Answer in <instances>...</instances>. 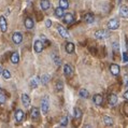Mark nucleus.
<instances>
[{
  "label": "nucleus",
  "instance_id": "nucleus-7",
  "mask_svg": "<svg viewBox=\"0 0 128 128\" xmlns=\"http://www.w3.org/2000/svg\"><path fill=\"white\" fill-rule=\"evenodd\" d=\"M57 31L59 32V34L62 36V38H65V39H68V38L70 37V34H69V32H68V30H67L65 27L60 26V25H58V26H57Z\"/></svg>",
  "mask_w": 128,
  "mask_h": 128
},
{
  "label": "nucleus",
  "instance_id": "nucleus-17",
  "mask_svg": "<svg viewBox=\"0 0 128 128\" xmlns=\"http://www.w3.org/2000/svg\"><path fill=\"white\" fill-rule=\"evenodd\" d=\"M65 50L68 54H72V53L74 52V50H76V46H74V44L72 43V42H67V43L65 44Z\"/></svg>",
  "mask_w": 128,
  "mask_h": 128
},
{
  "label": "nucleus",
  "instance_id": "nucleus-36",
  "mask_svg": "<svg viewBox=\"0 0 128 128\" xmlns=\"http://www.w3.org/2000/svg\"><path fill=\"white\" fill-rule=\"evenodd\" d=\"M124 86L128 87V76H127V74L124 76Z\"/></svg>",
  "mask_w": 128,
  "mask_h": 128
},
{
  "label": "nucleus",
  "instance_id": "nucleus-24",
  "mask_svg": "<svg viewBox=\"0 0 128 128\" xmlns=\"http://www.w3.org/2000/svg\"><path fill=\"white\" fill-rule=\"evenodd\" d=\"M79 96L81 98H88L90 97V93H88V90H85V88H82V90H80V93H79Z\"/></svg>",
  "mask_w": 128,
  "mask_h": 128
},
{
  "label": "nucleus",
  "instance_id": "nucleus-14",
  "mask_svg": "<svg viewBox=\"0 0 128 128\" xmlns=\"http://www.w3.org/2000/svg\"><path fill=\"white\" fill-rule=\"evenodd\" d=\"M54 14H55V16H56V17H58V18H62V17L65 16V9L62 8V6H59L58 8H56V9H55Z\"/></svg>",
  "mask_w": 128,
  "mask_h": 128
},
{
  "label": "nucleus",
  "instance_id": "nucleus-35",
  "mask_svg": "<svg viewBox=\"0 0 128 128\" xmlns=\"http://www.w3.org/2000/svg\"><path fill=\"white\" fill-rule=\"evenodd\" d=\"M54 62H55L56 66H60V65H62V60H60L58 57H55L54 58Z\"/></svg>",
  "mask_w": 128,
  "mask_h": 128
},
{
  "label": "nucleus",
  "instance_id": "nucleus-16",
  "mask_svg": "<svg viewBox=\"0 0 128 128\" xmlns=\"http://www.w3.org/2000/svg\"><path fill=\"white\" fill-rule=\"evenodd\" d=\"M24 111L23 110H20V109H18V110H16L15 111V120H16V122H18V123H20L23 120V118H24Z\"/></svg>",
  "mask_w": 128,
  "mask_h": 128
},
{
  "label": "nucleus",
  "instance_id": "nucleus-5",
  "mask_svg": "<svg viewBox=\"0 0 128 128\" xmlns=\"http://www.w3.org/2000/svg\"><path fill=\"white\" fill-rule=\"evenodd\" d=\"M0 30H1L2 32H6V31L8 30V22H6V17L3 15L0 16Z\"/></svg>",
  "mask_w": 128,
  "mask_h": 128
},
{
  "label": "nucleus",
  "instance_id": "nucleus-9",
  "mask_svg": "<svg viewBox=\"0 0 128 128\" xmlns=\"http://www.w3.org/2000/svg\"><path fill=\"white\" fill-rule=\"evenodd\" d=\"M73 73V69H72V66L69 65V64H66L65 66H64V74H65V76L69 78L72 76Z\"/></svg>",
  "mask_w": 128,
  "mask_h": 128
},
{
  "label": "nucleus",
  "instance_id": "nucleus-25",
  "mask_svg": "<svg viewBox=\"0 0 128 128\" xmlns=\"http://www.w3.org/2000/svg\"><path fill=\"white\" fill-rule=\"evenodd\" d=\"M38 84H39V78L38 76H34L31 79L30 81V86L32 88H37L38 87Z\"/></svg>",
  "mask_w": 128,
  "mask_h": 128
},
{
  "label": "nucleus",
  "instance_id": "nucleus-33",
  "mask_svg": "<svg viewBox=\"0 0 128 128\" xmlns=\"http://www.w3.org/2000/svg\"><path fill=\"white\" fill-rule=\"evenodd\" d=\"M112 48H113V51H114L115 53H118L120 52V44L117 43V42H114V43H113V46Z\"/></svg>",
  "mask_w": 128,
  "mask_h": 128
},
{
  "label": "nucleus",
  "instance_id": "nucleus-37",
  "mask_svg": "<svg viewBox=\"0 0 128 128\" xmlns=\"http://www.w3.org/2000/svg\"><path fill=\"white\" fill-rule=\"evenodd\" d=\"M123 97H124V98H125V99H126V100H128V90H126V92H125V93H124V96H123Z\"/></svg>",
  "mask_w": 128,
  "mask_h": 128
},
{
  "label": "nucleus",
  "instance_id": "nucleus-12",
  "mask_svg": "<svg viewBox=\"0 0 128 128\" xmlns=\"http://www.w3.org/2000/svg\"><path fill=\"white\" fill-rule=\"evenodd\" d=\"M118 14H120V17H123V18H128V6H122L120 8Z\"/></svg>",
  "mask_w": 128,
  "mask_h": 128
},
{
  "label": "nucleus",
  "instance_id": "nucleus-4",
  "mask_svg": "<svg viewBox=\"0 0 128 128\" xmlns=\"http://www.w3.org/2000/svg\"><path fill=\"white\" fill-rule=\"evenodd\" d=\"M20 99H22V104L25 108H29L30 104H31V100H30V97L28 96L27 94H22L20 96Z\"/></svg>",
  "mask_w": 128,
  "mask_h": 128
},
{
  "label": "nucleus",
  "instance_id": "nucleus-31",
  "mask_svg": "<svg viewBox=\"0 0 128 128\" xmlns=\"http://www.w3.org/2000/svg\"><path fill=\"white\" fill-rule=\"evenodd\" d=\"M2 76H3V78H4L6 80H9L10 78H11V73H10V71L8 69H4L3 70V72H2Z\"/></svg>",
  "mask_w": 128,
  "mask_h": 128
},
{
  "label": "nucleus",
  "instance_id": "nucleus-29",
  "mask_svg": "<svg viewBox=\"0 0 128 128\" xmlns=\"http://www.w3.org/2000/svg\"><path fill=\"white\" fill-rule=\"evenodd\" d=\"M59 6L66 10L69 8V1L68 0H59Z\"/></svg>",
  "mask_w": 128,
  "mask_h": 128
},
{
  "label": "nucleus",
  "instance_id": "nucleus-10",
  "mask_svg": "<svg viewBox=\"0 0 128 128\" xmlns=\"http://www.w3.org/2000/svg\"><path fill=\"white\" fill-rule=\"evenodd\" d=\"M93 101H94V104L96 106H102V104H104V97H102L101 95H99V94H96V95H94V97H93Z\"/></svg>",
  "mask_w": 128,
  "mask_h": 128
},
{
  "label": "nucleus",
  "instance_id": "nucleus-22",
  "mask_svg": "<svg viewBox=\"0 0 128 128\" xmlns=\"http://www.w3.org/2000/svg\"><path fill=\"white\" fill-rule=\"evenodd\" d=\"M11 62H12V64H14V65L20 62V55H18V53H17V52L12 53V55H11Z\"/></svg>",
  "mask_w": 128,
  "mask_h": 128
},
{
  "label": "nucleus",
  "instance_id": "nucleus-19",
  "mask_svg": "<svg viewBox=\"0 0 128 128\" xmlns=\"http://www.w3.org/2000/svg\"><path fill=\"white\" fill-rule=\"evenodd\" d=\"M83 18H84V22L87 24H92V23H94V20H95V17L92 13H86Z\"/></svg>",
  "mask_w": 128,
  "mask_h": 128
},
{
  "label": "nucleus",
  "instance_id": "nucleus-8",
  "mask_svg": "<svg viewBox=\"0 0 128 128\" xmlns=\"http://www.w3.org/2000/svg\"><path fill=\"white\" fill-rule=\"evenodd\" d=\"M43 45H44V43L41 40H36L34 43V48L36 53H41L43 51Z\"/></svg>",
  "mask_w": 128,
  "mask_h": 128
},
{
  "label": "nucleus",
  "instance_id": "nucleus-39",
  "mask_svg": "<svg viewBox=\"0 0 128 128\" xmlns=\"http://www.w3.org/2000/svg\"><path fill=\"white\" fill-rule=\"evenodd\" d=\"M2 72H3V69H2V67L0 66V76H2Z\"/></svg>",
  "mask_w": 128,
  "mask_h": 128
},
{
  "label": "nucleus",
  "instance_id": "nucleus-23",
  "mask_svg": "<svg viewBox=\"0 0 128 128\" xmlns=\"http://www.w3.org/2000/svg\"><path fill=\"white\" fill-rule=\"evenodd\" d=\"M50 79H51V78H50L48 74H42V76L40 78V81L43 85H46L50 82Z\"/></svg>",
  "mask_w": 128,
  "mask_h": 128
},
{
  "label": "nucleus",
  "instance_id": "nucleus-32",
  "mask_svg": "<svg viewBox=\"0 0 128 128\" xmlns=\"http://www.w3.org/2000/svg\"><path fill=\"white\" fill-rule=\"evenodd\" d=\"M6 100V96L4 93H2V92H0V104H4Z\"/></svg>",
  "mask_w": 128,
  "mask_h": 128
},
{
  "label": "nucleus",
  "instance_id": "nucleus-26",
  "mask_svg": "<svg viewBox=\"0 0 128 128\" xmlns=\"http://www.w3.org/2000/svg\"><path fill=\"white\" fill-rule=\"evenodd\" d=\"M73 116L76 117V120H79V118H81V117H82V111L79 108H74V110H73Z\"/></svg>",
  "mask_w": 128,
  "mask_h": 128
},
{
  "label": "nucleus",
  "instance_id": "nucleus-2",
  "mask_svg": "<svg viewBox=\"0 0 128 128\" xmlns=\"http://www.w3.org/2000/svg\"><path fill=\"white\" fill-rule=\"evenodd\" d=\"M106 27H108L109 30H117L120 28V22H118V20H116V18L110 20L109 22H108V24H106Z\"/></svg>",
  "mask_w": 128,
  "mask_h": 128
},
{
  "label": "nucleus",
  "instance_id": "nucleus-1",
  "mask_svg": "<svg viewBox=\"0 0 128 128\" xmlns=\"http://www.w3.org/2000/svg\"><path fill=\"white\" fill-rule=\"evenodd\" d=\"M48 109H50L48 97V96H45V97L42 99V101H41V111H42V114H48Z\"/></svg>",
  "mask_w": 128,
  "mask_h": 128
},
{
  "label": "nucleus",
  "instance_id": "nucleus-11",
  "mask_svg": "<svg viewBox=\"0 0 128 128\" xmlns=\"http://www.w3.org/2000/svg\"><path fill=\"white\" fill-rule=\"evenodd\" d=\"M110 71H111V73H112V76H118L120 74V66L118 65H116V64H112L111 66H110Z\"/></svg>",
  "mask_w": 128,
  "mask_h": 128
},
{
  "label": "nucleus",
  "instance_id": "nucleus-15",
  "mask_svg": "<svg viewBox=\"0 0 128 128\" xmlns=\"http://www.w3.org/2000/svg\"><path fill=\"white\" fill-rule=\"evenodd\" d=\"M108 101H109V104L111 106H114L117 104V96L115 94H110L109 97H108Z\"/></svg>",
  "mask_w": 128,
  "mask_h": 128
},
{
  "label": "nucleus",
  "instance_id": "nucleus-28",
  "mask_svg": "<svg viewBox=\"0 0 128 128\" xmlns=\"http://www.w3.org/2000/svg\"><path fill=\"white\" fill-rule=\"evenodd\" d=\"M104 122L106 126H112L113 125V120L109 116H104Z\"/></svg>",
  "mask_w": 128,
  "mask_h": 128
},
{
  "label": "nucleus",
  "instance_id": "nucleus-30",
  "mask_svg": "<svg viewBox=\"0 0 128 128\" xmlns=\"http://www.w3.org/2000/svg\"><path fill=\"white\" fill-rule=\"evenodd\" d=\"M55 88H56V90H62V88H64V83L62 81H57L56 82V85H55Z\"/></svg>",
  "mask_w": 128,
  "mask_h": 128
},
{
  "label": "nucleus",
  "instance_id": "nucleus-40",
  "mask_svg": "<svg viewBox=\"0 0 128 128\" xmlns=\"http://www.w3.org/2000/svg\"><path fill=\"white\" fill-rule=\"evenodd\" d=\"M127 48H128V41H127Z\"/></svg>",
  "mask_w": 128,
  "mask_h": 128
},
{
  "label": "nucleus",
  "instance_id": "nucleus-34",
  "mask_svg": "<svg viewBox=\"0 0 128 128\" xmlns=\"http://www.w3.org/2000/svg\"><path fill=\"white\" fill-rule=\"evenodd\" d=\"M51 26H52V20H45V27L51 28Z\"/></svg>",
  "mask_w": 128,
  "mask_h": 128
},
{
  "label": "nucleus",
  "instance_id": "nucleus-21",
  "mask_svg": "<svg viewBox=\"0 0 128 128\" xmlns=\"http://www.w3.org/2000/svg\"><path fill=\"white\" fill-rule=\"evenodd\" d=\"M39 116H40V110L38 108H34L31 110V118L34 120H36L39 118Z\"/></svg>",
  "mask_w": 128,
  "mask_h": 128
},
{
  "label": "nucleus",
  "instance_id": "nucleus-27",
  "mask_svg": "<svg viewBox=\"0 0 128 128\" xmlns=\"http://www.w3.org/2000/svg\"><path fill=\"white\" fill-rule=\"evenodd\" d=\"M68 123H69V117L68 116H62V120H60V126L66 127L67 125H68Z\"/></svg>",
  "mask_w": 128,
  "mask_h": 128
},
{
  "label": "nucleus",
  "instance_id": "nucleus-3",
  "mask_svg": "<svg viewBox=\"0 0 128 128\" xmlns=\"http://www.w3.org/2000/svg\"><path fill=\"white\" fill-rule=\"evenodd\" d=\"M94 36L97 39H106V38L110 37V32L108 30H104V29H99L94 34Z\"/></svg>",
  "mask_w": 128,
  "mask_h": 128
},
{
  "label": "nucleus",
  "instance_id": "nucleus-38",
  "mask_svg": "<svg viewBox=\"0 0 128 128\" xmlns=\"http://www.w3.org/2000/svg\"><path fill=\"white\" fill-rule=\"evenodd\" d=\"M123 56H124V62H127V60H128V56H127L126 53H124Z\"/></svg>",
  "mask_w": 128,
  "mask_h": 128
},
{
  "label": "nucleus",
  "instance_id": "nucleus-41",
  "mask_svg": "<svg viewBox=\"0 0 128 128\" xmlns=\"http://www.w3.org/2000/svg\"><path fill=\"white\" fill-rule=\"evenodd\" d=\"M0 92H1V88H0Z\"/></svg>",
  "mask_w": 128,
  "mask_h": 128
},
{
  "label": "nucleus",
  "instance_id": "nucleus-18",
  "mask_svg": "<svg viewBox=\"0 0 128 128\" xmlns=\"http://www.w3.org/2000/svg\"><path fill=\"white\" fill-rule=\"evenodd\" d=\"M40 6L42 10L46 11L51 8V2H50V0H40Z\"/></svg>",
  "mask_w": 128,
  "mask_h": 128
},
{
  "label": "nucleus",
  "instance_id": "nucleus-13",
  "mask_svg": "<svg viewBox=\"0 0 128 128\" xmlns=\"http://www.w3.org/2000/svg\"><path fill=\"white\" fill-rule=\"evenodd\" d=\"M74 20V16L72 13H67L65 14V16H64V23L67 24V25H70L71 23H73Z\"/></svg>",
  "mask_w": 128,
  "mask_h": 128
},
{
  "label": "nucleus",
  "instance_id": "nucleus-6",
  "mask_svg": "<svg viewBox=\"0 0 128 128\" xmlns=\"http://www.w3.org/2000/svg\"><path fill=\"white\" fill-rule=\"evenodd\" d=\"M12 40H13V42L15 44H20V43H22V41H23V34H20V32H14L13 34H12Z\"/></svg>",
  "mask_w": 128,
  "mask_h": 128
},
{
  "label": "nucleus",
  "instance_id": "nucleus-20",
  "mask_svg": "<svg viewBox=\"0 0 128 128\" xmlns=\"http://www.w3.org/2000/svg\"><path fill=\"white\" fill-rule=\"evenodd\" d=\"M34 26V20L30 18V17H27V18L25 20V27H26L27 29H32Z\"/></svg>",
  "mask_w": 128,
  "mask_h": 128
}]
</instances>
